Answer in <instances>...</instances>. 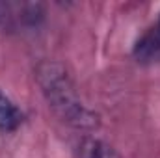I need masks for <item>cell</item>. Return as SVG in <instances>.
Listing matches in <instances>:
<instances>
[{"label":"cell","instance_id":"cell-1","mask_svg":"<svg viewBox=\"0 0 160 158\" xmlns=\"http://www.w3.org/2000/svg\"><path fill=\"white\" fill-rule=\"evenodd\" d=\"M36 80L52 112L77 130H95L99 116L84 104L71 77L58 62L45 60L36 67Z\"/></svg>","mask_w":160,"mask_h":158},{"label":"cell","instance_id":"cell-2","mask_svg":"<svg viewBox=\"0 0 160 158\" xmlns=\"http://www.w3.org/2000/svg\"><path fill=\"white\" fill-rule=\"evenodd\" d=\"M45 9L38 2H4L0 0V28L4 32H19L38 28Z\"/></svg>","mask_w":160,"mask_h":158},{"label":"cell","instance_id":"cell-3","mask_svg":"<svg viewBox=\"0 0 160 158\" xmlns=\"http://www.w3.org/2000/svg\"><path fill=\"white\" fill-rule=\"evenodd\" d=\"M24 121L22 110L0 89V132H13Z\"/></svg>","mask_w":160,"mask_h":158},{"label":"cell","instance_id":"cell-4","mask_svg":"<svg viewBox=\"0 0 160 158\" xmlns=\"http://www.w3.org/2000/svg\"><path fill=\"white\" fill-rule=\"evenodd\" d=\"M82 158H121L108 143L101 141V140H86L82 143Z\"/></svg>","mask_w":160,"mask_h":158},{"label":"cell","instance_id":"cell-5","mask_svg":"<svg viewBox=\"0 0 160 158\" xmlns=\"http://www.w3.org/2000/svg\"><path fill=\"white\" fill-rule=\"evenodd\" d=\"M155 30H157V34L160 36V17H158V22H157V26H155Z\"/></svg>","mask_w":160,"mask_h":158}]
</instances>
